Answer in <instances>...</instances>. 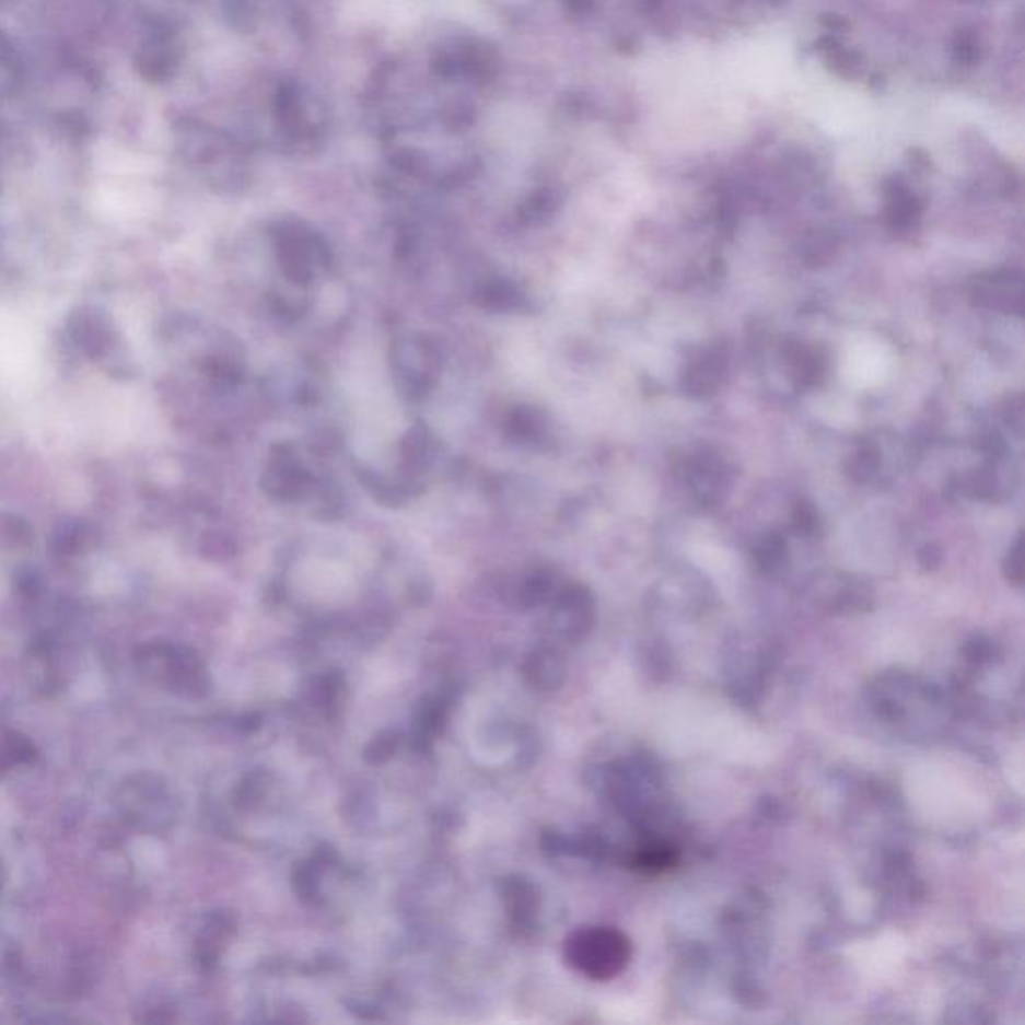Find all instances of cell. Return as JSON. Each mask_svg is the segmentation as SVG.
<instances>
[{
  "label": "cell",
  "mask_w": 1025,
  "mask_h": 1025,
  "mask_svg": "<svg viewBox=\"0 0 1025 1025\" xmlns=\"http://www.w3.org/2000/svg\"><path fill=\"white\" fill-rule=\"evenodd\" d=\"M501 897L508 909L509 920L517 930H529L539 909L537 887L527 877L511 875L501 882Z\"/></svg>",
  "instance_id": "4"
},
{
  "label": "cell",
  "mask_w": 1025,
  "mask_h": 1025,
  "mask_svg": "<svg viewBox=\"0 0 1025 1025\" xmlns=\"http://www.w3.org/2000/svg\"><path fill=\"white\" fill-rule=\"evenodd\" d=\"M790 359L793 371H795V377L802 385L812 387L819 378L824 377L827 357H825L822 349L795 345L790 351Z\"/></svg>",
  "instance_id": "5"
},
{
  "label": "cell",
  "mask_w": 1025,
  "mask_h": 1025,
  "mask_svg": "<svg viewBox=\"0 0 1025 1025\" xmlns=\"http://www.w3.org/2000/svg\"><path fill=\"white\" fill-rule=\"evenodd\" d=\"M723 477H725V469L719 461L713 459H703L701 463H697L696 469L691 473V484H694V491L696 496L699 497L701 503H715L719 501V489L723 487Z\"/></svg>",
  "instance_id": "6"
},
{
  "label": "cell",
  "mask_w": 1025,
  "mask_h": 1025,
  "mask_svg": "<svg viewBox=\"0 0 1025 1025\" xmlns=\"http://www.w3.org/2000/svg\"><path fill=\"white\" fill-rule=\"evenodd\" d=\"M523 672H525V679L529 684L541 687V689H551L557 685L555 677L561 675V665L557 663V657L551 651H537L535 655H531L529 660L525 661Z\"/></svg>",
  "instance_id": "7"
},
{
  "label": "cell",
  "mask_w": 1025,
  "mask_h": 1025,
  "mask_svg": "<svg viewBox=\"0 0 1025 1025\" xmlns=\"http://www.w3.org/2000/svg\"><path fill=\"white\" fill-rule=\"evenodd\" d=\"M793 523H795V529L812 533L817 527V513H815L814 505L800 503L793 511Z\"/></svg>",
  "instance_id": "13"
},
{
  "label": "cell",
  "mask_w": 1025,
  "mask_h": 1025,
  "mask_svg": "<svg viewBox=\"0 0 1025 1025\" xmlns=\"http://www.w3.org/2000/svg\"><path fill=\"white\" fill-rule=\"evenodd\" d=\"M1005 573L1014 583H1022V578H1024V539L1022 537L1015 541L1014 549L1007 555Z\"/></svg>",
  "instance_id": "12"
},
{
  "label": "cell",
  "mask_w": 1025,
  "mask_h": 1025,
  "mask_svg": "<svg viewBox=\"0 0 1025 1025\" xmlns=\"http://www.w3.org/2000/svg\"><path fill=\"white\" fill-rule=\"evenodd\" d=\"M567 962L591 979H609L627 962V940L607 928L573 933L566 945Z\"/></svg>",
  "instance_id": "1"
},
{
  "label": "cell",
  "mask_w": 1025,
  "mask_h": 1025,
  "mask_svg": "<svg viewBox=\"0 0 1025 1025\" xmlns=\"http://www.w3.org/2000/svg\"><path fill=\"white\" fill-rule=\"evenodd\" d=\"M397 743H399V737L395 733L378 735L373 742L369 743V747L365 749L366 761H371V764L387 761L391 755H395V752H397Z\"/></svg>",
  "instance_id": "10"
},
{
  "label": "cell",
  "mask_w": 1025,
  "mask_h": 1025,
  "mask_svg": "<svg viewBox=\"0 0 1025 1025\" xmlns=\"http://www.w3.org/2000/svg\"><path fill=\"white\" fill-rule=\"evenodd\" d=\"M449 701L443 696L427 697L421 706V713L417 715V733L419 739H435L436 733L443 727L447 719Z\"/></svg>",
  "instance_id": "8"
},
{
  "label": "cell",
  "mask_w": 1025,
  "mask_h": 1025,
  "mask_svg": "<svg viewBox=\"0 0 1025 1025\" xmlns=\"http://www.w3.org/2000/svg\"><path fill=\"white\" fill-rule=\"evenodd\" d=\"M725 377H727V359L721 351L713 349L687 366L682 378V389L685 395H691V397H708L723 385Z\"/></svg>",
  "instance_id": "3"
},
{
  "label": "cell",
  "mask_w": 1025,
  "mask_h": 1025,
  "mask_svg": "<svg viewBox=\"0 0 1025 1025\" xmlns=\"http://www.w3.org/2000/svg\"><path fill=\"white\" fill-rule=\"evenodd\" d=\"M974 305L1002 313L1022 315L1024 311V279L1017 271L991 272L974 287Z\"/></svg>",
  "instance_id": "2"
},
{
  "label": "cell",
  "mask_w": 1025,
  "mask_h": 1025,
  "mask_svg": "<svg viewBox=\"0 0 1025 1025\" xmlns=\"http://www.w3.org/2000/svg\"><path fill=\"white\" fill-rule=\"evenodd\" d=\"M880 463H882V457H880V451L873 445H863V447L858 449L851 459L848 463V475L858 481V484H863V481H870L875 471L880 469Z\"/></svg>",
  "instance_id": "9"
},
{
  "label": "cell",
  "mask_w": 1025,
  "mask_h": 1025,
  "mask_svg": "<svg viewBox=\"0 0 1025 1025\" xmlns=\"http://www.w3.org/2000/svg\"><path fill=\"white\" fill-rule=\"evenodd\" d=\"M783 554H785V543L779 535H767L766 539L759 545V549H757V557L766 567L779 563Z\"/></svg>",
  "instance_id": "11"
}]
</instances>
